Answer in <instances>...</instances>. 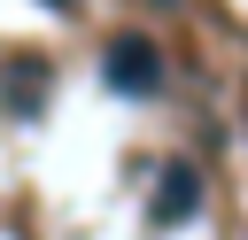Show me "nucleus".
Returning a JSON list of instances; mask_svg holds the SVG:
<instances>
[{
  "label": "nucleus",
  "mask_w": 248,
  "mask_h": 240,
  "mask_svg": "<svg viewBox=\"0 0 248 240\" xmlns=\"http://www.w3.org/2000/svg\"><path fill=\"white\" fill-rule=\"evenodd\" d=\"M101 70H108V85H116V93H155V85H163V54H155V39H147V31L108 39Z\"/></svg>",
  "instance_id": "nucleus-1"
},
{
  "label": "nucleus",
  "mask_w": 248,
  "mask_h": 240,
  "mask_svg": "<svg viewBox=\"0 0 248 240\" xmlns=\"http://www.w3.org/2000/svg\"><path fill=\"white\" fill-rule=\"evenodd\" d=\"M194 201H202V178H194L186 163H170V170H163V186H155V225L194 217Z\"/></svg>",
  "instance_id": "nucleus-2"
},
{
  "label": "nucleus",
  "mask_w": 248,
  "mask_h": 240,
  "mask_svg": "<svg viewBox=\"0 0 248 240\" xmlns=\"http://www.w3.org/2000/svg\"><path fill=\"white\" fill-rule=\"evenodd\" d=\"M46 8H70V0H46Z\"/></svg>",
  "instance_id": "nucleus-3"
}]
</instances>
